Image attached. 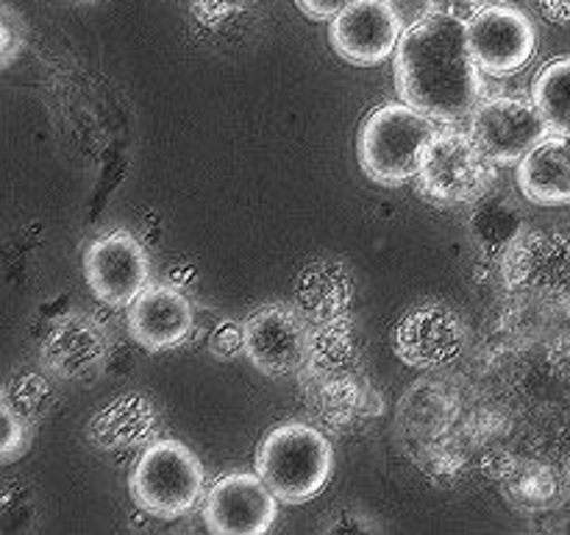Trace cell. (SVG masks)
<instances>
[{"label": "cell", "mask_w": 570, "mask_h": 535, "mask_svg": "<svg viewBox=\"0 0 570 535\" xmlns=\"http://www.w3.org/2000/svg\"><path fill=\"white\" fill-rule=\"evenodd\" d=\"M83 279L106 307H128L150 284V256L131 232H111L83 254Z\"/></svg>", "instance_id": "cell-9"}, {"label": "cell", "mask_w": 570, "mask_h": 535, "mask_svg": "<svg viewBox=\"0 0 570 535\" xmlns=\"http://www.w3.org/2000/svg\"><path fill=\"white\" fill-rule=\"evenodd\" d=\"M566 483H568V490H570V460H568V466H566Z\"/></svg>", "instance_id": "cell-26"}, {"label": "cell", "mask_w": 570, "mask_h": 535, "mask_svg": "<svg viewBox=\"0 0 570 535\" xmlns=\"http://www.w3.org/2000/svg\"><path fill=\"white\" fill-rule=\"evenodd\" d=\"M468 132L499 167L518 165L538 145L554 137L538 104L518 95L484 98L468 120Z\"/></svg>", "instance_id": "cell-6"}, {"label": "cell", "mask_w": 570, "mask_h": 535, "mask_svg": "<svg viewBox=\"0 0 570 535\" xmlns=\"http://www.w3.org/2000/svg\"><path fill=\"white\" fill-rule=\"evenodd\" d=\"M332 471V444L312 424H278L256 449V474L284 505H304L315 499L328 485Z\"/></svg>", "instance_id": "cell-3"}, {"label": "cell", "mask_w": 570, "mask_h": 535, "mask_svg": "<svg viewBox=\"0 0 570 535\" xmlns=\"http://www.w3.org/2000/svg\"><path fill=\"white\" fill-rule=\"evenodd\" d=\"M212 351H215V357H223V360L245 351L243 327H237V323H223L215 332V338H212Z\"/></svg>", "instance_id": "cell-22"}, {"label": "cell", "mask_w": 570, "mask_h": 535, "mask_svg": "<svg viewBox=\"0 0 570 535\" xmlns=\"http://www.w3.org/2000/svg\"><path fill=\"white\" fill-rule=\"evenodd\" d=\"M529 98L543 111L554 137H570V56L549 61L538 72Z\"/></svg>", "instance_id": "cell-19"}, {"label": "cell", "mask_w": 570, "mask_h": 535, "mask_svg": "<svg viewBox=\"0 0 570 535\" xmlns=\"http://www.w3.org/2000/svg\"><path fill=\"white\" fill-rule=\"evenodd\" d=\"M128 490L131 499L150 516H187L206 496L204 463L181 440H154L139 455L128 477Z\"/></svg>", "instance_id": "cell-4"}, {"label": "cell", "mask_w": 570, "mask_h": 535, "mask_svg": "<svg viewBox=\"0 0 570 535\" xmlns=\"http://www.w3.org/2000/svg\"><path fill=\"white\" fill-rule=\"evenodd\" d=\"M0 410H3V449H0V460L11 463L20 455H26L28 444H31V427H28V416H22L6 396Z\"/></svg>", "instance_id": "cell-21"}, {"label": "cell", "mask_w": 570, "mask_h": 535, "mask_svg": "<svg viewBox=\"0 0 570 535\" xmlns=\"http://www.w3.org/2000/svg\"><path fill=\"white\" fill-rule=\"evenodd\" d=\"M278 516V496L256 471L223 474L204 496V522L217 535H262Z\"/></svg>", "instance_id": "cell-8"}, {"label": "cell", "mask_w": 570, "mask_h": 535, "mask_svg": "<svg viewBox=\"0 0 570 535\" xmlns=\"http://www.w3.org/2000/svg\"><path fill=\"white\" fill-rule=\"evenodd\" d=\"M468 45L484 76L510 78L532 61L538 28L518 6L488 3L468 17Z\"/></svg>", "instance_id": "cell-7"}, {"label": "cell", "mask_w": 570, "mask_h": 535, "mask_svg": "<svg viewBox=\"0 0 570 535\" xmlns=\"http://www.w3.org/2000/svg\"><path fill=\"white\" fill-rule=\"evenodd\" d=\"M295 3H298V9L304 11L306 17H312V20L332 22L334 17H337L340 11L348 9L354 0H295Z\"/></svg>", "instance_id": "cell-23"}, {"label": "cell", "mask_w": 570, "mask_h": 535, "mask_svg": "<svg viewBox=\"0 0 570 535\" xmlns=\"http://www.w3.org/2000/svg\"><path fill=\"white\" fill-rule=\"evenodd\" d=\"M518 187L538 206L570 204V145L551 137L518 162Z\"/></svg>", "instance_id": "cell-16"}, {"label": "cell", "mask_w": 570, "mask_h": 535, "mask_svg": "<svg viewBox=\"0 0 570 535\" xmlns=\"http://www.w3.org/2000/svg\"><path fill=\"white\" fill-rule=\"evenodd\" d=\"M106 354H109V338L104 327L83 312L61 315L45 334L42 349H39L42 366L67 382L98 371L106 362Z\"/></svg>", "instance_id": "cell-15"}, {"label": "cell", "mask_w": 570, "mask_h": 535, "mask_svg": "<svg viewBox=\"0 0 570 535\" xmlns=\"http://www.w3.org/2000/svg\"><path fill=\"white\" fill-rule=\"evenodd\" d=\"M156 427V416L142 396H120L106 405L89 424V438L100 449H126L142 444Z\"/></svg>", "instance_id": "cell-18"}, {"label": "cell", "mask_w": 570, "mask_h": 535, "mask_svg": "<svg viewBox=\"0 0 570 535\" xmlns=\"http://www.w3.org/2000/svg\"><path fill=\"white\" fill-rule=\"evenodd\" d=\"M393 67L401 100L443 126L471 120L484 100V72L468 45V20L454 11H429L406 26Z\"/></svg>", "instance_id": "cell-1"}, {"label": "cell", "mask_w": 570, "mask_h": 535, "mask_svg": "<svg viewBox=\"0 0 570 535\" xmlns=\"http://www.w3.org/2000/svg\"><path fill=\"white\" fill-rule=\"evenodd\" d=\"M309 329L298 310L282 304L259 307L243 323V343L250 366L267 377H284L304 366L309 357Z\"/></svg>", "instance_id": "cell-11"}, {"label": "cell", "mask_w": 570, "mask_h": 535, "mask_svg": "<svg viewBox=\"0 0 570 535\" xmlns=\"http://www.w3.org/2000/svg\"><path fill=\"white\" fill-rule=\"evenodd\" d=\"M504 496L518 510H546L560 496V479L543 463H523L507 477Z\"/></svg>", "instance_id": "cell-20"}, {"label": "cell", "mask_w": 570, "mask_h": 535, "mask_svg": "<svg viewBox=\"0 0 570 535\" xmlns=\"http://www.w3.org/2000/svg\"><path fill=\"white\" fill-rule=\"evenodd\" d=\"M404 28L393 0H354L332 20L328 42L348 65L373 67L395 54Z\"/></svg>", "instance_id": "cell-10"}, {"label": "cell", "mask_w": 570, "mask_h": 535, "mask_svg": "<svg viewBox=\"0 0 570 535\" xmlns=\"http://www.w3.org/2000/svg\"><path fill=\"white\" fill-rule=\"evenodd\" d=\"M499 176V165L479 148L471 132L438 128L426 145L415 182L421 195L434 204L456 206L479 201Z\"/></svg>", "instance_id": "cell-5"}, {"label": "cell", "mask_w": 570, "mask_h": 535, "mask_svg": "<svg viewBox=\"0 0 570 535\" xmlns=\"http://www.w3.org/2000/svg\"><path fill=\"white\" fill-rule=\"evenodd\" d=\"M295 301H298L301 315L317 327L340 321L351 301L348 273L337 262H315L301 273Z\"/></svg>", "instance_id": "cell-17"}, {"label": "cell", "mask_w": 570, "mask_h": 535, "mask_svg": "<svg viewBox=\"0 0 570 535\" xmlns=\"http://www.w3.org/2000/svg\"><path fill=\"white\" fill-rule=\"evenodd\" d=\"M465 346V323L451 307L421 304L406 312L393 334V349L410 368L434 371L460 357Z\"/></svg>", "instance_id": "cell-12"}, {"label": "cell", "mask_w": 570, "mask_h": 535, "mask_svg": "<svg viewBox=\"0 0 570 535\" xmlns=\"http://www.w3.org/2000/svg\"><path fill=\"white\" fill-rule=\"evenodd\" d=\"M434 134L438 123L406 100L379 106L365 117L356 137L362 173L379 187H404L421 171L423 150Z\"/></svg>", "instance_id": "cell-2"}, {"label": "cell", "mask_w": 570, "mask_h": 535, "mask_svg": "<svg viewBox=\"0 0 570 535\" xmlns=\"http://www.w3.org/2000/svg\"><path fill=\"white\" fill-rule=\"evenodd\" d=\"M195 310L176 284H148L128 304V334L148 351H167L193 334Z\"/></svg>", "instance_id": "cell-14"}, {"label": "cell", "mask_w": 570, "mask_h": 535, "mask_svg": "<svg viewBox=\"0 0 570 535\" xmlns=\"http://www.w3.org/2000/svg\"><path fill=\"white\" fill-rule=\"evenodd\" d=\"M566 139H568V145H570V137H566Z\"/></svg>", "instance_id": "cell-27"}, {"label": "cell", "mask_w": 570, "mask_h": 535, "mask_svg": "<svg viewBox=\"0 0 570 535\" xmlns=\"http://www.w3.org/2000/svg\"><path fill=\"white\" fill-rule=\"evenodd\" d=\"M510 288L570 299V237L554 232L518 234L504 254Z\"/></svg>", "instance_id": "cell-13"}, {"label": "cell", "mask_w": 570, "mask_h": 535, "mask_svg": "<svg viewBox=\"0 0 570 535\" xmlns=\"http://www.w3.org/2000/svg\"><path fill=\"white\" fill-rule=\"evenodd\" d=\"M449 3H465V6H476L479 0H449Z\"/></svg>", "instance_id": "cell-25"}, {"label": "cell", "mask_w": 570, "mask_h": 535, "mask_svg": "<svg viewBox=\"0 0 570 535\" xmlns=\"http://www.w3.org/2000/svg\"><path fill=\"white\" fill-rule=\"evenodd\" d=\"M551 20H570V0H538Z\"/></svg>", "instance_id": "cell-24"}]
</instances>
